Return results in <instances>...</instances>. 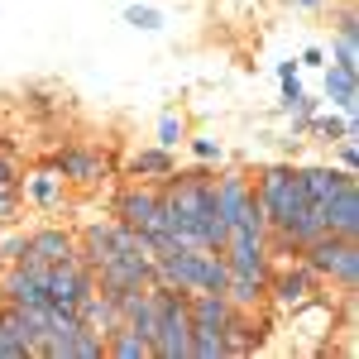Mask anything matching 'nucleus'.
I'll return each instance as SVG.
<instances>
[{"label": "nucleus", "mask_w": 359, "mask_h": 359, "mask_svg": "<svg viewBox=\"0 0 359 359\" xmlns=\"http://www.w3.org/2000/svg\"><path fill=\"white\" fill-rule=\"evenodd\" d=\"M335 10V34H345V39H359V15H355V5H331Z\"/></svg>", "instance_id": "24"}, {"label": "nucleus", "mask_w": 359, "mask_h": 359, "mask_svg": "<svg viewBox=\"0 0 359 359\" xmlns=\"http://www.w3.org/2000/svg\"><path fill=\"white\" fill-rule=\"evenodd\" d=\"M0 311H5V297H0Z\"/></svg>", "instance_id": "30"}, {"label": "nucleus", "mask_w": 359, "mask_h": 359, "mask_svg": "<svg viewBox=\"0 0 359 359\" xmlns=\"http://www.w3.org/2000/svg\"><path fill=\"white\" fill-rule=\"evenodd\" d=\"M125 25H135V29H163V15H158L154 5H130V10H125Z\"/></svg>", "instance_id": "23"}, {"label": "nucleus", "mask_w": 359, "mask_h": 359, "mask_svg": "<svg viewBox=\"0 0 359 359\" xmlns=\"http://www.w3.org/2000/svg\"><path fill=\"white\" fill-rule=\"evenodd\" d=\"M225 297H230V306L259 311V306H269V278H254V273H230V283H225Z\"/></svg>", "instance_id": "17"}, {"label": "nucleus", "mask_w": 359, "mask_h": 359, "mask_svg": "<svg viewBox=\"0 0 359 359\" xmlns=\"http://www.w3.org/2000/svg\"><path fill=\"white\" fill-rule=\"evenodd\" d=\"M292 10H302V15H321V10H331V0H287Z\"/></svg>", "instance_id": "28"}, {"label": "nucleus", "mask_w": 359, "mask_h": 359, "mask_svg": "<svg viewBox=\"0 0 359 359\" xmlns=\"http://www.w3.org/2000/svg\"><path fill=\"white\" fill-rule=\"evenodd\" d=\"M130 172H135L139 182H168L177 172V154L163 149V144H149V149H139L135 158H130Z\"/></svg>", "instance_id": "16"}, {"label": "nucleus", "mask_w": 359, "mask_h": 359, "mask_svg": "<svg viewBox=\"0 0 359 359\" xmlns=\"http://www.w3.org/2000/svg\"><path fill=\"white\" fill-rule=\"evenodd\" d=\"M321 96L331 101V111H340V115H359V67L326 62V67H321Z\"/></svg>", "instance_id": "13"}, {"label": "nucleus", "mask_w": 359, "mask_h": 359, "mask_svg": "<svg viewBox=\"0 0 359 359\" xmlns=\"http://www.w3.org/2000/svg\"><path fill=\"white\" fill-rule=\"evenodd\" d=\"M115 221H125L130 230H139L154 254H158V240H163V187L158 182H130L125 192L115 196Z\"/></svg>", "instance_id": "3"}, {"label": "nucleus", "mask_w": 359, "mask_h": 359, "mask_svg": "<svg viewBox=\"0 0 359 359\" xmlns=\"http://www.w3.org/2000/svg\"><path fill=\"white\" fill-rule=\"evenodd\" d=\"M72 249H77V235H72V230H62V225H43V230L29 235L25 259H34V264H62Z\"/></svg>", "instance_id": "14"}, {"label": "nucleus", "mask_w": 359, "mask_h": 359, "mask_svg": "<svg viewBox=\"0 0 359 359\" xmlns=\"http://www.w3.org/2000/svg\"><path fill=\"white\" fill-rule=\"evenodd\" d=\"M158 297V335H154V355L158 359H192V306L187 292L154 283Z\"/></svg>", "instance_id": "1"}, {"label": "nucleus", "mask_w": 359, "mask_h": 359, "mask_svg": "<svg viewBox=\"0 0 359 359\" xmlns=\"http://www.w3.org/2000/svg\"><path fill=\"white\" fill-rule=\"evenodd\" d=\"M20 216V192H0V230Z\"/></svg>", "instance_id": "26"}, {"label": "nucleus", "mask_w": 359, "mask_h": 359, "mask_svg": "<svg viewBox=\"0 0 359 359\" xmlns=\"http://www.w3.org/2000/svg\"><path fill=\"white\" fill-rule=\"evenodd\" d=\"M20 192H25V201L39 206V211H62V206H67V182H62L57 163H43V168H34L29 177H20Z\"/></svg>", "instance_id": "11"}, {"label": "nucleus", "mask_w": 359, "mask_h": 359, "mask_svg": "<svg viewBox=\"0 0 359 359\" xmlns=\"http://www.w3.org/2000/svg\"><path fill=\"white\" fill-rule=\"evenodd\" d=\"M306 135H316V144H326L331 149L335 139H345V135H355L359 139V125H355V115H321V111H311L306 115Z\"/></svg>", "instance_id": "18"}, {"label": "nucleus", "mask_w": 359, "mask_h": 359, "mask_svg": "<svg viewBox=\"0 0 359 359\" xmlns=\"http://www.w3.org/2000/svg\"><path fill=\"white\" fill-rule=\"evenodd\" d=\"M187 144H192L196 163H206V168H221V163H225V144H221V139H211V135H187Z\"/></svg>", "instance_id": "21"}, {"label": "nucleus", "mask_w": 359, "mask_h": 359, "mask_svg": "<svg viewBox=\"0 0 359 359\" xmlns=\"http://www.w3.org/2000/svg\"><path fill=\"white\" fill-rule=\"evenodd\" d=\"M297 177H302L306 201L326 211V201L340 192V182H345V177H355V172H340V168H331V163H306V168H297Z\"/></svg>", "instance_id": "15"}, {"label": "nucleus", "mask_w": 359, "mask_h": 359, "mask_svg": "<svg viewBox=\"0 0 359 359\" xmlns=\"http://www.w3.org/2000/svg\"><path fill=\"white\" fill-rule=\"evenodd\" d=\"M106 355H115V359H149L154 355V340H144L135 326H120V331L106 335Z\"/></svg>", "instance_id": "19"}, {"label": "nucleus", "mask_w": 359, "mask_h": 359, "mask_svg": "<svg viewBox=\"0 0 359 359\" xmlns=\"http://www.w3.org/2000/svg\"><path fill=\"white\" fill-rule=\"evenodd\" d=\"M302 264L321 278L326 287H359V240L316 235V240L302 249Z\"/></svg>", "instance_id": "2"}, {"label": "nucleus", "mask_w": 359, "mask_h": 359, "mask_svg": "<svg viewBox=\"0 0 359 359\" xmlns=\"http://www.w3.org/2000/svg\"><path fill=\"white\" fill-rule=\"evenodd\" d=\"M297 62H302V67H326V48H316V43H311V48H302Z\"/></svg>", "instance_id": "27"}, {"label": "nucleus", "mask_w": 359, "mask_h": 359, "mask_svg": "<svg viewBox=\"0 0 359 359\" xmlns=\"http://www.w3.org/2000/svg\"><path fill=\"white\" fill-rule=\"evenodd\" d=\"M53 163H57V172H62L67 187H101V182L111 177L106 154H101V149H86V144H67L62 154H53Z\"/></svg>", "instance_id": "9"}, {"label": "nucleus", "mask_w": 359, "mask_h": 359, "mask_svg": "<svg viewBox=\"0 0 359 359\" xmlns=\"http://www.w3.org/2000/svg\"><path fill=\"white\" fill-rule=\"evenodd\" d=\"M0 297L5 306H48V264H0Z\"/></svg>", "instance_id": "5"}, {"label": "nucleus", "mask_w": 359, "mask_h": 359, "mask_svg": "<svg viewBox=\"0 0 359 359\" xmlns=\"http://www.w3.org/2000/svg\"><path fill=\"white\" fill-rule=\"evenodd\" d=\"M211 192H216V206H221L225 225H240L249 216V206H254V172L240 163L235 168L221 163V172L211 177Z\"/></svg>", "instance_id": "8"}, {"label": "nucleus", "mask_w": 359, "mask_h": 359, "mask_svg": "<svg viewBox=\"0 0 359 359\" xmlns=\"http://www.w3.org/2000/svg\"><path fill=\"white\" fill-rule=\"evenodd\" d=\"M96 287V273H91V264L82 259V249H72L62 264H48V302L53 306H72L82 302L86 292Z\"/></svg>", "instance_id": "6"}, {"label": "nucleus", "mask_w": 359, "mask_h": 359, "mask_svg": "<svg viewBox=\"0 0 359 359\" xmlns=\"http://www.w3.org/2000/svg\"><path fill=\"white\" fill-rule=\"evenodd\" d=\"M331 5H355V0H331Z\"/></svg>", "instance_id": "29"}, {"label": "nucleus", "mask_w": 359, "mask_h": 359, "mask_svg": "<svg viewBox=\"0 0 359 359\" xmlns=\"http://www.w3.org/2000/svg\"><path fill=\"white\" fill-rule=\"evenodd\" d=\"M225 264H230V273H254V278H269L273 273V264H269V245L259 240V235H249V230H230V240H225Z\"/></svg>", "instance_id": "10"}, {"label": "nucleus", "mask_w": 359, "mask_h": 359, "mask_svg": "<svg viewBox=\"0 0 359 359\" xmlns=\"http://www.w3.org/2000/svg\"><path fill=\"white\" fill-rule=\"evenodd\" d=\"M187 135H192V130H187V115L163 111V115H158V139H154V144H163V149H172V154H177V149L187 144Z\"/></svg>", "instance_id": "20"}, {"label": "nucleus", "mask_w": 359, "mask_h": 359, "mask_svg": "<svg viewBox=\"0 0 359 359\" xmlns=\"http://www.w3.org/2000/svg\"><path fill=\"white\" fill-rule=\"evenodd\" d=\"M96 287L101 292H130V287H154V254H115L111 264H96Z\"/></svg>", "instance_id": "7"}, {"label": "nucleus", "mask_w": 359, "mask_h": 359, "mask_svg": "<svg viewBox=\"0 0 359 359\" xmlns=\"http://www.w3.org/2000/svg\"><path fill=\"white\" fill-rule=\"evenodd\" d=\"M321 292H326V283L302 264V254H292L287 264L273 259V273H269V302H273L283 316L297 311L302 302H311V297H321Z\"/></svg>", "instance_id": "4"}, {"label": "nucleus", "mask_w": 359, "mask_h": 359, "mask_svg": "<svg viewBox=\"0 0 359 359\" xmlns=\"http://www.w3.org/2000/svg\"><path fill=\"white\" fill-rule=\"evenodd\" d=\"M331 62L359 67V39H345V34H335V53H331Z\"/></svg>", "instance_id": "25"}, {"label": "nucleus", "mask_w": 359, "mask_h": 359, "mask_svg": "<svg viewBox=\"0 0 359 359\" xmlns=\"http://www.w3.org/2000/svg\"><path fill=\"white\" fill-rule=\"evenodd\" d=\"M331 149H335V168H340V172H359V144H355V135L335 139Z\"/></svg>", "instance_id": "22"}, {"label": "nucleus", "mask_w": 359, "mask_h": 359, "mask_svg": "<svg viewBox=\"0 0 359 359\" xmlns=\"http://www.w3.org/2000/svg\"><path fill=\"white\" fill-rule=\"evenodd\" d=\"M326 235L359 240V172L340 182V192L326 201Z\"/></svg>", "instance_id": "12"}]
</instances>
